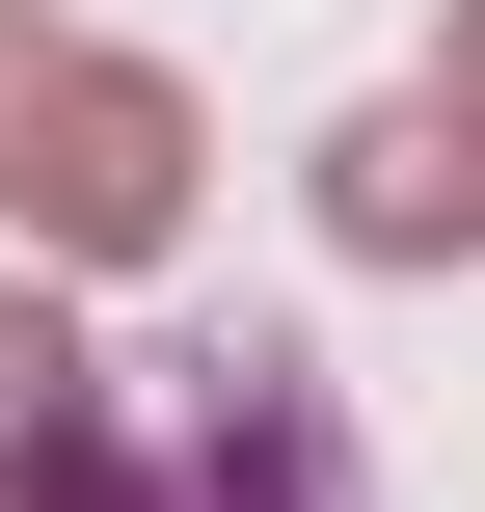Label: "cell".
Segmentation results:
<instances>
[{
    "mask_svg": "<svg viewBox=\"0 0 485 512\" xmlns=\"http://www.w3.org/2000/svg\"><path fill=\"white\" fill-rule=\"evenodd\" d=\"M189 162H216V135H189L162 54L0 0V243H27V270H162V243H189Z\"/></svg>",
    "mask_w": 485,
    "mask_h": 512,
    "instance_id": "6da1fadb",
    "label": "cell"
},
{
    "mask_svg": "<svg viewBox=\"0 0 485 512\" xmlns=\"http://www.w3.org/2000/svg\"><path fill=\"white\" fill-rule=\"evenodd\" d=\"M54 512H351V405L297 351H108Z\"/></svg>",
    "mask_w": 485,
    "mask_h": 512,
    "instance_id": "7a4b0ae2",
    "label": "cell"
},
{
    "mask_svg": "<svg viewBox=\"0 0 485 512\" xmlns=\"http://www.w3.org/2000/svg\"><path fill=\"white\" fill-rule=\"evenodd\" d=\"M324 243H351V270L485 243V135H459V108H351V135H324Z\"/></svg>",
    "mask_w": 485,
    "mask_h": 512,
    "instance_id": "3957f363",
    "label": "cell"
},
{
    "mask_svg": "<svg viewBox=\"0 0 485 512\" xmlns=\"http://www.w3.org/2000/svg\"><path fill=\"white\" fill-rule=\"evenodd\" d=\"M81 378H108V351H81V324H54V270H27V297H0V512H54V459H81Z\"/></svg>",
    "mask_w": 485,
    "mask_h": 512,
    "instance_id": "277c9868",
    "label": "cell"
},
{
    "mask_svg": "<svg viewBox=\"0 0 485 512\" xmlns=\"http://www.w3.org/2000/svg\"><path fill=\"white\" fill-rule=\"evenodd\" d=\"M432 108H459V135H485V0H459V54H432Z\"/></svg>",
    "mask_w": 485,
    "mask_h": 512,
    "instance_id": "5b68a950",
    "label": "cell"
}]
</instances>
